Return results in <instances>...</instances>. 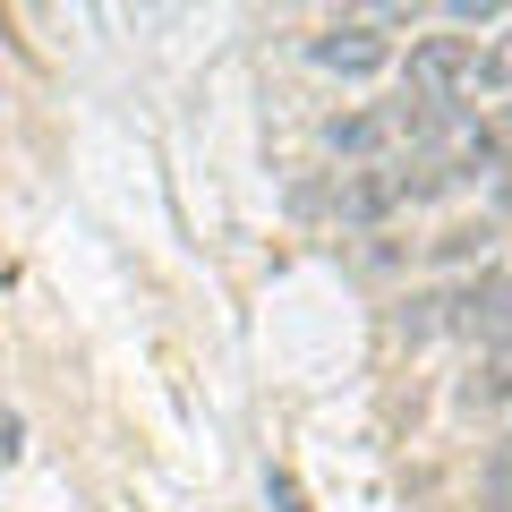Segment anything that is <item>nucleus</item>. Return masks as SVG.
<instances>
[{
    "instance_id": "nucleus-2",
    "label": "nucleus",
    "mask_w": 512,
    "mask_h": 512,
    "mask_svg": "<svg viewBox=\"0 0 512 512\" xmlns=\"http://www.w3.org/2000/svg\"><path fill=\"white\" fill-rule=\"evenodd\" d=\"M308 60H316V69H333V77H376L384 60H393V43H384L376 18H350V26H325V35L308 43Z\"/></svg>"
},
{
    "instance_id": "nucleus-1",
    "label": "nucleus",
    "mask_w": 512,
    "mask_h": 512,
    "mask_svg": "<svg viewBox=\"0 0 512 512\" xmlns=\"http://www.w3.org/2000/svg\"><path fill=\"white\" fill-rule=\"evenodd\" d=\"M402 86H410V103L453 111L461 94H478V43L470 35H419L402 60Z\"/></svg>"
},
{
    "instance_id": "nucleus-8",
    "label": "nucleus",
    "mask_w": 512,
    "mask_h": 512,
    "mask_svg": "<svg viewBox=\"0 0 512 512\" xmlns=\"http://www.w3.org/2000/svg\"><path fill=\"white\" fill-rule=\"evenodd\" d=\"M436 308H444V299H410V308H402V333H410V342H419V333H436V325H444Z\"/></svg>"
},
{
    "instance_id": "nucleus-3",
    "label": "nucleus",
    "mask_w": 512,
    "mask_h": 512,
    "mask_svg": "<svg viewBox=\"0 0 512 512\" xmlns=\"http://www.w3.org/2000/svg\"><path fill=\"white\" fill-rule=\"evenodd\" d=\"M453 325L461 333H487V342H512V274H487L453 299Z\"/></svg>"
},
{
    "instance_id": "nucleus-4",
    "label": "nucleus",
    "mask_w": 512,
    "mask_h": 512,
    "mask_svg": "<svg viewBox=\"0 0 512 512\" xmlns=\"http://www.w3.org/2000/svg\"><path fill=\"white\" fill-rule=\"evenodd\" d=\"M402 205V171H342V214L350 222H376Z\"/></svg>"
},
{
    "instance_id": "nucleus-7",
    "label": "nucleus",
    "mask_w": 512,
    "mask_h": 512,
    "mask_svg": "<svg viewBox=\"0 0 512 512\" xmlns=\"http://www.w3.org/2000/svg\"><path fill=\"white\" fill-rule=\"evenodd\" d=\"M504 86H512V26L478 52V94H504Z\"/></svg>"
},
{
    "instance_id": "nucleus-5",
    "label": "nucleus",
    "mask_w": 512,
    "mask_h": 512,
    "mask_svg": "<svg viewBox=\"0 0 512 512\" xmlns=\"http://www.w3.org/2000/svg\"><path fill=\"white\" fill-rule=\"evenodd\" d=\"M478 512H512V436H495L478 461Z\"/></svg>"
},
{
    "instance_id": "nucleus-6",
    "label": "nucleus",
    "mask_w": 512,
    "mask_h": 512,
    "mask_svg": "<svg viewBox=\"0 0 512 512\" xmlns=\"http://www.w3.org/2000/svg\"><path fill=\"white\" fill-rule=\"evenodd\" d=\"M470 402H487V410H495V402H512V342H495V350H487V367H478V384H470Z\"/></svg>"
}]
</instances>
